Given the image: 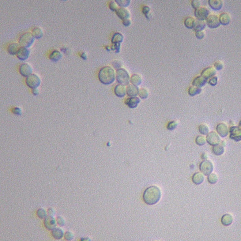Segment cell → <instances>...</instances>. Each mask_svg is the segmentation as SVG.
Segmentation results:
<instances>
[{"label": "cell", "mask_w": 241, "mask_h": 241, "mask_svg": "<svg viewBox=\"0 0 241 241\" xmlns=\"http://www.w3.org/2000/svg\"><path fill=\"white\" fill-rule=\"evenodd\" d=\"M139 88L138 86L133 84H129L126 88V93L129 97L137 96L139 93Z\"/></svg>", "instance_id": "cell-16"}, {"label": "cell", "mask_w": 241, "mask_h": 241, "mask_svg": "<svg viewBox=\"0 0 241 241\" xmlns=\"http://www.w3.org/2000/svg\"><path fill=\"white\" fill-rule=\"evenodd\" d=\"M195 36L198 39H202L205 37V33L204 31H198L195 32Z\"/></svg>", "instance_id": "cell-49"}, {"label": "cell", "mask_w": 241, "mask_h": 241, "mask_svg": "<svg viewBox=\"0 0 241 241\" xmlns=\"http://www.w3.org/2000/svg\"><path fill=\"white\" fill-rule=\"evenodd\" d=\"M208 82L209 85L212 86H216L218 82V78L216 76L213 77L212 78H209Z\"/></svg>", "instance_id": "cell-44"}, {"label": "cell", "mask_w": 241, "mask_h": 241, "mask_svg": "<svg viewBox=\"0 0 241 241\" xmlns=\"http://www.w3.org/2000/svg\"><path fill=\"white\" fill-rule=\"evenodd\" d=\"M209 15V10L206 7H200L194 11V16L198 20L205 21Z\"/></svg>", "instance_id": "cell-7"}, {"label": "cell", "mask_w": 241, "mask_h": 241, "mask_svg": "<svg viewBox=\"0 0 241 241\" xmlns=\"http://www.w3.org/2000/svg\"><path fill=\"white\" fill-rule=\"evenodd\" d=\"M32 33L34 37L36 39H39L42 37L43 35V31L42 29L39 27H36L33 29Z\"/></svg>", "instance_id": "cell-33"}, {"label": "cell", "mask_w": 241, "mask_h": 241, "mask_svg": "<svg viewBox=\"0 0 241 241\" xmlns=\"http://www.w3.org/2000/svg\"><path fill=\"white\" fill-rule=\"evenodd\" d=\"M29 49L24 47H20L17 53V57L21 60H26L29 57Z\"/></svg>", "instance_id": "cell-17"}, {"label": "cell", "mask_w": 241, "mask_h": 241, "mask_svg": "<svg viewBox=\"0 0 241 241\" xmlns=\"http://www.w3.org/2000/svg\"><path fill=\"white\" fill-rule=\"evenodd\" d=\"M219 179L217 174L216 173H211L208 175V182L210 184H213L216 183Z\"/></svg>", "instance_id": "cell-35"}, {"label": "cell", "mask_w": 241, "mask_h": 241, "mask_svg": "<svg viewBox=\"0 0 241 241\" xmlns=\"http://www.w3.org/2000/svg\"><path fill=\"white\" fill-rule=\"evenodd\" d=\"M12 111L14 114L17 115V116H20L22 114V110L20 107H13Z\"/></svg>", "instance_id": "cell-47"}, {"label": "cell", "mask_w": 241, "mask_h": 241, "mask_svg": "<svg viewBox=\"0 0 241 241\" xmlns=\"http://www.w3.org/2000/svg\"><path fill=\"white\" fill-rule=\"evenodd\" d=\"M214 66V68L215 70H222L224 67V65H223V63L221 61H217V62H215V63L213 64Z\"/></svg>", "instance_id": "cell-43"}, {"label": "cell", "mask_w": 241, "mask_h": 241, "mask_svg": "<svg viewBox=\"0 0 241 241\" xmlns=\"http://www.w3.org/2000/svg\"><path fill=\"white\" fill-rule=\"evenodd\" d=\"M124 39V36L119 32H116L113 34L111 38V42L114 44H121V43L123 42Z\"/></svg>", "instance_id": "cell-26"}, {"label": "cell", "mask_w": 241, "mask_h": 241, "mask_svg": "<svg viewBox=\"0 0 241 241\" xmlns=\"http://www.w3.org/2000/svg\"><path fill=\"white\" fill-rule=\"evenodd\" d=\"M41 81L40 77L35 73H32L27 77L26 83L27 86L32 89H34L39 87L40 85Z\"/></svg>", "instance_id": "cell-5"}, {"label": "cell", "mask_w": 241, "mask_h": 241, "mask_svg": "<svg viewBox=\"0 0 241 241\" xmlns=\"http://www.w3.org/2000/svg\"><path fill=\"white\" fill-rule=\"evenodd\" d=\"M32 93L34 96H37L39 95V89H38L37 88H34V89H32Z\"/></svg>", "instance_id": "cell-54"}, {"label": "cell", "mask_w": 241, "mask_h": 241, "mask_svg": "<svg viewBox=\"0 0 241 241\" xmlns=\"http://www.w3.org/2000/svg\"><path fill=\"white\" fill-rule=\"evenodd\" d=\"M140 102H141L140 99L137 96L129 97L126 99L125 104L130 108L134 109L138 107Z\"/></svg>", "instance_id": "cell-15"}, {"label": "cell", "mask_w": 241, "mask_h": 241, "mask_svg": "<svg viewBox=\"0 0 241 241\" xmlns=\"http://www.w3.org/2000/svg\"><path fill=\"white\" fill-rule=\"evenodd\" d=\"M206 23L205 21H201L198 20H196L195 25L193 29L195 31H203L206 27Z\"/></svg>", "instance_id": "cell-29"}, {"label": "cell", "mask_w": 241, "mask_h": 241, "mask_svg": "<svg viewBox=\"0 0 241 241\" xmlns=\"http://www.w3.org/2000/svg\"><path fill=\"white\" fill-rule=\"evenodd\" d=\"M56 221H57V224H58L59 226H60V227L64 226L65 223H66L65 220L61 216H58L57 217Z\"/></svg>", "instance_id": "cell-48"}, {"label": "cell", "mask_w": 241, "mask_h": 241, "mask_svg": "<svg viewBox=\"0 0 241 241\" xmlns=\"http://www.w3.org/2000/svg\"><path fill=\"white\" fill-rule=\"evenodd\" d=\"M19 71L23 77H28L32 74L33 68L28 63H23L20 66Z\"/></svg>", "instance_id": "cell-13"}, {"label": "cell", "mask_w": 241, "mask_h": 241, "mask_svg": "<svg viewBox=\"0 0 241 241\" xmlns=\"http://www.w3.org/2000/svg\"><path fill=\"white\" fill-rule=\"evenodd\" d=\"M48 215L54 216L55 215V210L52 208H49L47 210Z\"/></svg>", "instance_id": "cell-52"}, {"label": "cell", "mask_w": 241, "mask_h": 241, "mask_svg": "<svg viewBox=\"0 0 241 241\" xmlns=\"http://www.w3.org/2000/svg\"><path fill=\"white\" fill-rule=\"evenodd\" d=\"M115 1L119 6L122 8L128 7L131 3L130 0H116Z\"/></svg>", "instance_id": "cell-40"}, {"label": "cell", "mask_w": 241, "mask_h": 241, "mask_svg": "<svg viewBox=\"0 0 241 241\" xmlns=\"http://www.w3.org/2000/svg\"><path fill=\"white\" fill-rule=\"evenodd\" d=\"M138 95L141 99H146L149 96V92L145 88H141L140 89H139Z\"/></svg>", "instance_id": "cell-37"}, {"label": "cell", "mask_w": 241, "mask_h": 241, "mask_svg": "<svg viewBox=\"0 0 241 241\" xmlns=\"http://www.w3.org/2000/svg\"><path fill=\"white\" fill-rule=\"evenodd\" d=\"M178 125V122L176 121H172L169 122L168 124H167V129L168 130L172 131L177 127Z\"/></svg>", "instance_id": "cell-41"}, {"label": "cell", "mask_w": 241, "mask_h": 241, "mask_svg": "<svg viewBox=\"0 0 241 241\" xmlns=\"http://www.w3.org/2000/svg\"><path fill=\"white\" fill-rule=\"evenodd\" d=\"M81 57H82V58L84 59H85H85L87 58V55H86V54L85 53V52L82 53V54H81Z\"/></svg>", "instance_id": "cell-55"}, {"label": "cell", "mask_w": 241, "mask_h": 241, "mask_svg": "<svg viewBox=\"0 0 241 241\" xmlns=\"http://www.w3.org/2000/svg\"><path fill=\"white\" fill-rule=\"evenodd\" d=\"M206 141L209 145L215 146L220 143V138L219 135L215 132H209L206 135Z\"/></svg>", "instance_id": "cell-9"}, {"label": "cell", "mask_w": 241, "mask_h": 241, "mask_svg": "<svg viewBox=\"0 0 241 241\" xmlns=\"http://www.w3.org/2000/svg\"><path fill=\"white\" fill-rule=\"evenodd\" d=\"M98 77L100 82L104 85H109L112 84L116 77L114 68L110 66H104L99 71Z\"/></svg>", "instance_id": "cell-2"}, {"label": "cell", "mask_w": 241, "mask_h": 241, "mask_svg": "<svg viewBox=\"0 0 241 241\" xmlns=\"http://www.w3.org/2000/svg\"><path fill=\"white\" fill-rule=\"evenodd\" d=\"M204 179L205 177L204 175L200 172H196L192 176V182L196 185L201 184L204 182Z\"/></svg>", "instance_id": "cell-23"}, {"label": "cell", "mask_w": 241, "mask_h": 241, "mask_svg": "<svg viewBox=\"0 0 241 241\" xmlns=\"http://www.w3.org/2000/svg\"><path fill=\"white\" fill-rule=\"evenodd\" d=\"M116 13L118 16L123 20L128 19L130 17V12L128 9L125 8H122V7L118 8L116 11Z\"/></svg>", "instance_id": "cell-20"}, {"label": "cell", "mask_w": 241, "mask_h": 241, "mask_svg": "<svg viewBox=\"0 0 241 241\" xmlns=\"http://www.w3.org/2000/svg\"><path fill=\"white\" fill-rule=\"evenodd\" d=\"M73 238V235L71 232L67 231L64 234V238L67 241H71Z\"/></svg>", "instance_id": "cell-46"}, {"label": "cell", "mask_w": 241, "mask_h": 241, "mask_svg": "<svg viewBox=\"0 0 241 241\" xmlns=\"http://www.w3.org/2000/svg\"><path fill=\"white\" fill-rule=\"evenodd\" d=\"M208 4L213 10L219 11L223 8L224 2L222 0H209Z\"/></svg>", "instance_id": "cell-18"}, {"label": "cell", "mask_w": 241, "mask_h": 241, "mask_svg": "<svg viewBox=\"0 0 241 241\" xmlns=\"http://www.w3.org/2000/svg\"><path fill=\"white\" fill-rule=\"evenodd\" d=\"M205 23L209 28L212 29L217 28L220 26V23L219 21V16L216 14H210L205 20Z\"/></svg>", "instance_id": "cell-8"}, {"label": "cell", "mask_w": 241, "mask_h": 241, "mask_svg": "<svg viewBox=\"0 0 241 241\" xmlns=\"http://www.w3.org/2000/svg\"><path fill=\"white\" fill-rule=\"evenodd\" d=\"M212 151L213 153L217 156H220L224 153V147H223L220 144H219L213 146V147L212 148Z\"/></svg>", "instance_id": "cell-32"}, {"label": "cell", "mask_w": 241, "mask_h": 241, "mask_svg": "<svg viewBox=\"0 0 241 241\" xmlns=\"http://www.w3.org/2000/svg\"><path fill=\"white\" fill-rule=\"evenodd\" d=\"M195 142L197 145L199 146H203L206 143V138L204 136L199 135L195 139Z\"/></svg>", "instance_id": "cell-38"}, {"label": "cell", "mask_w": 241, "mask_h": 241, "mask_svg": "<svg viewBox=\"0 0 241 241\" xmlns=\"http://www.w3.org/2000/svg\"><path fill=\"white\" fill-rule=\"evenodd\" d=\"M150 11V9L149 8V6H144L143 8L142 12L144 15H145L146 17H147V15H148Z\"/></svg>", "instance_id": "cell-51"}, {"label": "cell", "mask_w": 241, "mask_h": 241, "mask_svg": "<svg viewBox=\"0 0 241 241\" xmlns=\"http://www.w3.org/2000/svg\"><path fill=\"white\" fill-rule=\"evenodd\" d=\"M217 74V70L213 66H209L205 68L201 72V75L208 81L209 78L215 77Z\"/></svg>", "instance_id": "cell-12"}, {"label": "cell", "mask_w": 241, "mask_h": 241, "mask_svg": "<svg viewBox=\"0 0 241 241\" xmlns=\"http://www.w3.org/2000/svg\"><path fill=\"white\" fill-rule=\"evenodd\" d=\"M207 81H208L207 80H205L201 75H199L195 77L193 80L192 82V85L198 88H201L205 85V84L207 83Z\"/></svg>", "instance_id": "cell-21"}, {"label": "cell", "mask_w": 241, "mask_h": 241, "mask_svg": "<svg viewBox=\"0 0 241 241\" xmlns=\"http://www.w3.org/2000/svg\"><path fill=\"white\" fill-rule=\"evenodd\" d=\"M62 55L61 52L58 50H54L50 53L49 57L50 60L54 62H57L62 58Z\"/></svg>", "instance_id": "cell-25"}, {"label": "cell", "mask_w": 241, "mask_h": 241, "mask_svg": "<svg viewBox=\"0 0 241 241\" xmlns=\"http://www.w3.org/2000/svg\"><path fill=\"white\" fill-rule=\"evenodd\" d=\"M230 138L235 142H239L241 140V130L240 127L233 126L230 128Z\"/></svg>", "instance_id": "cell-10"}, {"label": "cell", "mask_w": 241, "mask_h": 241, "mask_svg": "<svg viewBox=\"0 0 241 241\" xmlns=\"http://www.w3.org/2000/svg\"><path fill=\"white\" fill-rule=\"evenodd\" d=\"M109 7L113 11H116L118 9V4L115 1H111L109 3Z\"/></svg>", "instance_id": "cell-42"}, {"label": "cell", "mask_w": 241, "mask_h": 241, "mask_svg": "<svg viewBox=\"0 0 241 241\" xmlns=\"http://www.w3.org/2000/svg\"><path fill=\"white\" fill-rule=\"evenodd\" d=\"M51 235L52 237L57 240H60L64 236V231L59 228H55L52 230Z\"/></svg>", "instance_id": "cell-24"}, {"label": "cell", "mask_w": 241, "mask_h": 241, "mask_svg": "<svg viewBox=\"0 0 241 241\" xmlns=\"http://www.w3.org/2000/svg\"><path fill=\"white\" fill-rule=\"evenodd\" d=\"M199 170L205 175L208 176L213 170V163L209 160H204L199 165Z\"/></svg>", "instance_id": "cell-6"}, {"label": "cell", "mask_w": 241, "mask_h": 241, "mask_svg": "<svg viewBox=\"0 0 241 241\" xmlns=\"http://www.w3.org/2000/svg\"><path fill=\"white\" fill-rule=\"evenodd\" d=\"M114 92L115 95L119 98H123L126 94V88L125 85H118L114 88Z\"/></svg>", "instance_id": "cell-22"}, {"label": "cell", "mask_w": 241, "mask_h": 241, "mask_svg": "<svg viewBox=\"0 0 241 241\" xmlns=\"http://www.w3.org/2000/svg\"><path fill=\"white\" fill-rule=\"evenodd\" d=\"M20 48L19 44L15 43V42H13L11 43L8 46V51L9 53L12 55H17V52L18 51Z\"/></svg>", "instance_id": "cell-28"}, {"label": "cell", "mask_w": 241, "mask_h": 241, "mask_svg": "<svg viewBox=\"0 0 241 241\" xmlns=\"http://www.w3.org/2000/svg\"><path fill=\"white\" fill-rule=\"evenodd\" d=\"M199 132L204 135H206L209 133V128L206 124H201L198 126Z\"/></svg>", "instance_id": "cell-36"}, {"label": "cell", "mask_w": 241, "mask_h": 241, "mask_svg": "<svg viewBox=\"0 0 241 241\" xmlns=\"http://www.w3.org/2000/svg\"><path fill=\"white\" fill-rule=\"evenodd\" d=\"M196 19L194 17H188L186 18L184 20V25L188 29H194V26L195 25V22H196Z\"/></svg>", "instance_id": "cell-30"}, {"label": "cell", "mask_w": 241, "mask_h": 241, "mask_svg": "<svg viewBox=\"0 0 241 241\" xmlns=\"http://www.w3.org/2000/svg\"><path fill=\"white\" fill-rule=\"evenodd\" d=\"M123 25L126 27H128L130 26L131 24V21L130 19H126L123 20Z\"/></svg>", "instance_id": "cell-53"}, {"label": "cell", "mask_w": 241, "mask_h": 241, "mask_svg": "<svg viewBox=\"0 0 241 241\" xmlns=\"http://www.w3.org/2000/svg\"><path fill=\"white\" fill-rule=\"evenodd\" d=\"M36 213L37 216L41 219H45L47 216V212L43 208H40L38 209Z\"/></svg>", "instance_id": "cell-39"}, {"label": "cell", "mask_w": 241, "mask_h": 241, "mask_svg": "<svg viewBox=\"0 0 241 241\" xmlns=\"http://www.w3.org/2000/svg\"><path fill=\"white\" fill-rule=\"evenodd\" d=\"M116 80L119 84L124 85H128L130 82V77L128 72L124 68H121L117 70Z\"/></svg>", "instance_id": "cell-3"}, {"label": "cell", "mask_w": 241, "mask_h": 241, "mask_svg": "<svg viewBox=\"0 0 241 241\" xmlns=\"http://www.w3.org/2000/svg\"><path fill=\"white\" fill-rule=\"evenodd\" d=\"M201 91L202 89H201V88H198L192 85L188 88V93L190 96H194L201 93Z\"/></svg>", "instance_id": "cell-34"}, {"label": "cell", "mask_w": 241, "mask_h": 241, "mask_svg": "<svg viewBox=\"0 0 241 241\" xmlns=\"http://www.w3.org/2000/svg\"><path fill=\"white\" fill-rule=\"evenodd\" d=\"M161 191L157 186H151L145 190L143 194V199L147 205H152L159 202L161 198Z\"/></svg>", "instance_id": "cell-1"}, {"label": "cell", "mask_w": 241, "mask_h": 241, "mask_svg": "<svg viewBox=\"0 0 241 241\" xmlns=\"http://www.w3.org/2000/svg\"><path fill=\"white\" fill-rule=\"evenodd\" d=\"M142 81V78L140 74H133L130 77V82H131V84L137 86L141 85Z\"/></svg>", "instance_id": "cell-31"}, {"label": "cell", "mask_w": 241, "mask_h": 241, "mask_svg": "<svg viewBox=\"0 0 241 241\" xmlns=\"http://www.w3.org/2000/svg\"><path fill=\"white\" fill-rule=\"evenodd\" d=\"M112 64H113L114 67L117 70L120 69V68H121V62L118 61V60H115V61H114V62L112 63Z\"/></svg>", "instance_id": "cell-50"}, {"label": "cell", "mask_w": 241, "mask_h": 241, "mask_svg": "<svg viewBox=\"0 0 241 241\" xmlns=\"http://www.w3.org/2000/svg\"><path fill=\"white\" fill-rule=\"evenodd\" d=\"M191 5L192 8L194 10H196L199 7H201V2L200 1H198V0H194V1H192L191 2Z\"/></svg>", "instance_id": "cell-45"}, {"label": "cell", "mask_w": 241, "mask_h": 241, "mask_svg": "<svg viewBox=\"0 0 241 241\" xmlns=\"http://www.w3.org/2000/svg\"><path fill=\"white\" fill-rule=\"evenodd\" d=\"M219 21L220 25L227 26L230 24L231 21V17L228 13L224 12L220 14L219 17Z\"/></svg>", "instance_id": "cell-19"}, {"label": "cell", "mask_w": 241, "mask_h": 241, "mask_svg": "<svg viewBox=\"0 0 241 241\" xmlns=\"http://www.w3.org/2000/svg\"><path fill=\"white\" fill-rule=\"evenodd\" d=\"M35 38L32 33L26 32L20 37L19 44L21 47H30L33 44Z\"/></svg>", "instance_id": "cell-4"}, {"label": "cell", "mask_w": 241, "mask_h": 241, "mask_svg": "<svg viewBox=\"0 0 241 241\" xmlns=\"http://www.w3.org/2000/svg\"><path fill=\"white\" fill-rule=\"evenodd\" d=\"M44 224L46 229L51 231L56 227L57 224L56 220L54 216L49 215L45 218Z\"/></svg>", "instance_id": "cell-11"}, {"label": "cell", "mask_w": 241, "mask_h": 241, "mask_svg": "<svg viewBox=\"0 0 241 241\" xmlns=\"http://www.w3.org/2000/svg\"><path fill=\"white\" fill-rule=\"evenodd\" d=\"M233 216L229 213L224 215L221 219V223L224 226H230L233 223Z\"/></svg>", "instance_id": "cell-27"}, {"label": "cell", "mask_w": 241, "mask_h": 241, "mask_svg": "<svg viewBox=\"0 0 241 241\" xmlns=\"http://www.w3.org/2000/svg\"><path fill=\"white\" fill-rule=\"evenodd\" d=\"M217 131L219 135L224 138L227 136L229 134V128L225 123H220L217 125L216 127Z\"/></svg>", "instance_id": "cell-14"}]
</instances>
